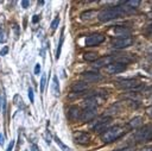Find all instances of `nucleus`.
<instances>
[{
	"instance_id": "nucleus-4",
	"label": "nucleus",
	"mask_w": 152,
	"mask_h": 151,
	"mask_svg": "<svg viewBox=\"0 0 152 151\" xmlns=\"http://www.w3.org/2000/svg\"><path fill=\"white\" fill-rule=\"evenodd\" d=\"M133 39L128 36V37H118L115 39L112 40V46L114 49H125L129 45H132Z\"/></svg>"
},
{
	"instance_id": "nucleus-27",
	"label": "nucleus",
	"mask_w": 152,
	"mask_h": 151,
	"mask_svg": "<svg viewBox=\"0 0 152 151\" xmlns=\"http://www.w3.org/2000/svg\"><path fill=\"white\" fill-rule=\"evenodd\" d=\"M39 73H40V64L37 63L36 67H34V74H36V75H39Z\"/></svg>"
},
{
	"instance_id": "nucleus-5",
	"label": "nucleus",
	"mask_w": 152,
	"mask_h": 151,
	"mask_svg": "<svg viewBox=\"0 0 152 151\" xmlns=\"http://www.w3.org/2000/svg\"><path fill=\"white\" fill-rule=\"evenodd\" d=\"M116 83H118V87H120L122 89H137V88H139L141 86V83L139 81L131 80V78H128V80H120Z\"/></svg>"
},
{
	"instance_id": "nucleus-24",
	"label": "nucleus",
	"mask_w": 152,
	"mask_h": 151,
	"mask_svg": "<svg viewBox=\"0 0 152 151\" xmlns=\"http://www.w3.org/2000/svg\"><path fill=\"white\" fill-rule=\"evenodd\" d=\"M45 82H46V77H45V75H43V76H42V78H40V92H42V93L44 92Z\"/></svg>"
},
{
	"instance_id": "nucleus-20",
	"label": "nucleus",
	"mask_w": 152,
	"mask_h": 151,
	"mask_svg": "<svg viewBox=\"0 0 152 151\" xmlns=\"http://www.w3.org/2000/svg\"><path fill=\"white\" fill-rule=\"evenodd\" d=\"M124 4L127 5V6L131 7V8H134V7H138V6L140 5V1H139V0H128V1H125Z\"/></svg>"
},
{
	"instance_id": "nucleus-18",
	"label": "nucleus",
	"mask_w": 152,
	"mask_h": 151,
	"mask_svg": "<svg viewBox=\"0 0 152 151\" xmlns=\"http://www.w3.org/2000/svg\"><path fill=\"white\" fill-rule=\"evenodd\" d=\"M52 89H53V94L57 96L59 94V86H58L57 76H53V78H52Z\"/></svg>"
},
{
	"instance_id": "nucleus-14",
	"label": "nucleus",
	"mask_w": 152,
	"mask_h": 151,
	"mask_svg": "<svg viewBox=\"0 0 152 151\" xmlns=\"http://www.w3.org/2000/svg\"><path fill=\"white\" fill-rule=\"evenodd\" d=\"M113 31L118 36H121V37H128V33L131 32V30L128 27H125V26H116L113 29Z\"/></svg>"
},
{
	"instance_id": "nucleus-28",
	"label": "nucleus",
	"mask_w": 152,
	"mask_h": 151,
	"mask_svg": "<svg viewBox=\"0 0 152 151\" xmlns=\"http://www.w3.org/2000/svg\"><path fill=\"white\" fill-rule=\"evenodd\" d=\"M7 52H8V48H7V46H4V48L0 50V55H1V56H5Z\"/></svg>"
},
{
	"instance_id": "nucleus-6",
	"label": "nucleus",
	"mask_w": 152,
	"mask_h": 151,
	"mask_svg": "<svg viewBox=\"0 0 152 151\" xmlns=\"http://www.w3.org/2000/svg\"><path fill=\"white\" fill-rule=\"evenodd\" d=\"M104 40V36L101 33H93L86 38V45L87 46H96L101 44Z\"/></svg>"
},
{
	"instance_id": "nucleus-23",
	"label": "nucleus",
	"mask_w": 152,
	"mask_h": 151,
	"mask_svg": "<svg viewBox=\"0 0 152 151\" xmlns=\"http://www.w3.org/2000/svg\"><path fill=\"white\" fill-rule=\"evenodd\" d=\"M58 24H59V18H58V17H56V18L53 19V21L51 23V29H52V30H56V29H57V26H58Z\"/></svg>"
},
{
	"instance_id": "nucleus-16",
	"label": "nucleus",
	"mask_w": 152,
	"mask_h": 151,
	"mask_svg": "<svg viewBox=\"0 0 152 151\" xmlns=\"http://www.w3.org/2000/svg\"><path fill=\"white\" fill-rule=\"evenodd\" d=\"M141 120H142V119H141L140 117H135V118H133V119L129 121V127H132V128H137V127H139V126L142 124Z\"/></svg>"
},
{
	"instance_id": "nucleus-32",
	"label": "nucleus",
	"mask_w": 152,
	"mask_h": 151,
	"mask_svg": "<svg viewBox=\"0 0 152 151\" xmlns=\"http://www.w3.org/2000/svg\"><path fill=\"white\" fill-rule=\"evenodd\" d=\"M28 5H30V2H28L27 0H24V1H21V6H23L24 8H26Z\"/></svg>"
},
{
	"instance_id": "nucleus-36",
	"label": "nucleus",
	"mask_w": 152,
	"mask_h": 151,
	"mask_svg": "<svg viewBox=\"0 0 152 151\" xmlns=\"http://www.w3.org/2000/svg\"><path fill=\"white\" fill-rule=\"evenodd\" d=\"M31 149H32V151H39V150H38V147H37V145H34V144L31 146Z\"/></svg>"
},
{
	"instance_id": "nucleus-9",
	"label": "nucleus",
	"mask_w": 152,
	"mask_h": 151,
	"mask_svg": "<svg viewBox=\"0 0 152 151\" xmlns=\"http://www.w3.org/2000/svg\"><path fill=\"white\" fill-rule=\"evenodd\" d=\"M125 69H126V65L122 64V63H120V62H113V63H110L109 65L106 67V71L108 74H110V75L122 73Z\"/></svg>"
},
{
	"instance_id": "nucleus-38",
	"label": "nucleus",
	"mask_w": 152,
	"mask_h": 151,
	"mask_svg": "<svg viewBox=\"0 0 152 151\" xmlns=\"http://www.w3.org/2000/svg\"><path fill=\"white\" fill-rule=\"evenodd\" d=\"M0 105H1V103H0ZM0 109H1V106H0Z\"/></svg>"
},
{
	"instance_id": "nucleus-7",
	"label": "nucleus",
	"mask_w": 152,
	"mask_h": 151,
	"mask_svg": "<svg viewBox=\"0 0 152 151\" xmlns=\"http://www.w3.org/2000/svg\"><path fill=\"white\" fill-rule=\"evenodd\" d=\"M96 108L97 107H90V106L84 107V109L81 112L80 119L82 121H90V120H93L95 118V115H96Z\"/></svg>"
},
{
	"instance_id": "nucleus-33",
	"label": "nucleus",
	"mask_w": 152,
	"mask_h": 151,
	"mask_svg": "<svg viewBox=\"0 0 152 151\" xmlns=\"http://www.w3.org/2000/svg\"><path fill=\"white\" fill-rule=\"evenodd\" d=\"M115 151H133V149L132 147H124V149H118Z\"/></svg>"
},
{
	"instance_id": "nucleus-13",
	"label": "nucleus",
	"mask_w": 152,
	"mask_h": 151,
	"mask_svg": "<svg viewBox=\"0 0 152 151\" xmlns=\"http://www.w3.org/2000/svg\"><path fill=\"white\" fill-rule=\"evenodd\" d=\"M88 83L86 82H75L72 86H71V90L72 92H77V93H81V92H84L88 89Z\"/></svg>"
},
{
	"instance_id": "nucleus-15",
	"label": "nucleus",
	"mask_w": 152,
	"mask_h": 151,
	"mask_svg": "<svg viewBox=\"0 0 152 151\" xmlns=\"http://www.w3.org/2000/svg\"><path fill=\"white\" fill-rule=\"evenodd\" d=\"M83 77H84L87 81H90V82H94V81H97V80L101 78L100 74H97V73H93V71L83 73Z\"/></svg>"
},
{
	"instance_id": "nucleus-1",
	"label": "nucleus",
	"mask_w": 152,
	"mask_h": 151,
	"mask_svg": "<svg viewBox=\"0 0 152 151\" xmlns=\"http://www.w3.org/2000/svg\"><path fill=\"white\" fill-rule=\"evenodd\" d=\"M133 12V8L128 7L127 5H121V6H115V7H109V8H104L102 11L99 12L97 18L100 21H109L112 19H116L122 17L124 14H128Z\"/></svg>"
},
{
	"instance_id": "nucleus-17",
	"label": "nucleus",
	"mask_w": 152,
	"mask_h": 151,
	"mask_svg": "<svg viewBox=\"0 0 152 151\" xmlns=\"http://www.w3.org/2000/svg\"><path fill=\"white\" fill-rule=\"evenodd\" d=\"M83 58L86 61H89V62H95L97 59V54L95 52H87L83 55Z\"/></svg>"
},
{
	"instance_id": "nucleus-19",
	"label": "nucleus",
	"mask_w": 152,
	"mask_h": 151,
	"mask_svg": "<svg viewBox=\"0 0 152 151\" xmlns=\"http://www.w3.org/2000/svg\"><path fill=\"white\" fill-rule=\"evenodd\" d=\"M55 140H56L57 145H59V147H61V150H62V151H71V150H70V147H69V146H66L64 143H62V140H61L58 137H55Z\"/></svg>"
},
{
	"instance_id": "nucleus-22",
	"label": "nucleus",
	"mask_w": 152,
	"mask_h": 151,
	"mask_svg": "<svg viewBox=\"0 0 152 151\" xmlns=\"http://www.w3.org/2000/svg\"><path fill=\"white\" fill-rule=\"evenodd\" d=\"M95 12L94 11H87V12H83L82 14H81V19H83V20H86V19H89V18H91L90 15H93Z\"/></svg>"
},
{
	"instance_id": "nucleus-10",
	"label": "nucleus",
	"mask_w": 152,
	"mask_h": 151,
	"mask_svg": "<svg viewBox=\"0 0 152 151\" xmlns=\"http://www.w3.org/2000/svg\"><path fill=\"white\" fill-rule=\"evenodd\" d=\"M74 139H75V141H76L77 144L86 145V144H88L89 140H90V134L87 133V132L80 131V132H76V133L74 134Z\"/></svg>"
},
{
	"instance_id": "nucleus-12",
	"label": "nucleus",
	"mask_w": 152,
	"mask_h": 151,
	"mask_svg": "<svg viewBox=\"0 0 152 151\" xmlns=\"http://www.w3.org/2000/svg\"><path fill=\"white\" fill-rule=\"evenodd\" d=\"M80 117H81V111H80V108H78L77 106H70L69 109H68V118H69L71 121H74V120L80 119Z\"/></svg>"
},
{
	"instance_id": "nucleus-29",
	"label": "nucleus",
	"mask_w": 152,
	"mask_h": 151,
	"mask_svg": "<svg viewBox=\"0 0 152 151\" xmlns=\"http://www.w3.org/2000/svg\"><path fill=\"white\" fill-rule=\"evenodd\" d=\"M146 33L150 34V36H152V24L147 25V27H146Z\"/></svg>"
},
{
	"instance_id": "nucleus-35",
	"label": "nucleus",
	"mask_w": 152,
	"mask_h": 151,
	"mask_svg": "<svg viewBox=\"0 0 152 151\" xmlns=\"http://www.w3.org/2000/svg\"><path fill=\"white\" fill-rule=\"evenodd\" d=\"M146 112H147V114L150 115V118H152V106H151V107H148Z\"/></svg>"
},
{
	"instance_id": "nucleus-30",
	"label": "nucleus",
	"mask_w": 152,
	"mask_h": 151,
	"mask_svg": "<svg viewBox=\"0 0 152 151\" xmlns=\"http://www.w3.org/2000/svg\"><path fill=\"white\" fill-rule=\"evenodd\" d=\"M13 146H14V140H11V143L8 144V147H7L6 151H12L13 150Z\"/></svg>"
},
{
	"instance_id": "nucleus-2",
	"label": "nucleus",
	"mask_w": 152,
	"mask_h": 151,
	"mask_svg": "<svg viewBox=\"0 0 152 151\" xmlns=\"http://www.w3.org/2000/svg\"><path fill=\"white\" fill-rule=\"evenodd\" d=\"M126 131H127V127H125V126H120V125L112 126V127H108L101 134V139L104 143H112V141L116 140L118 138H120L121 136H124L126 133Z\"/></svg>"
},
{
	"instance_id": "nucleus-37",
	"label": "nucleus",
	"mask_w": 152,
	"mask_h": 151,
	"mask_svg": "<svg viewBox=\"0 0 152 151\" xmlns=\"http://www.w3.org/2000/svg\"><path fill=\"white\" fill-rule=\"evenodd\" d=\"M141 151H152V146H147V147H145V149H142Z\"/></svg>"
},
{
	"instance_id": "nucleus-26",
	"label": "nucleus",
	"mask_w": 152,
	"mask_h": 151,
	"mask_svg": "<svg viewBox=\"0 0 152 151\" xmlns=\"http://www.w3.org/2000/svg\"><path fill=\"white\" fill-rule=\"evenodd\" d=\"M6 40V37H5V32H4V30L0 27V43H4Z\"/></svg>"
},
{
	"instance_id": "nucleus-3",
	"label": "nucleus",
	"mask_w": 152,
	"mask_h": 151,
	"mask_svg": "<svg viewBox=\"0 0 152 151\" xmlns=\"http://www.w3.org/2000/svg\"><path fill=\"white\" fill-rule=\"evenodd\" d=\"M133 138L137 143H147L152 140V124H147L139 127L135 131Z\"/></svg>"
},
{
	"instance_id": "nucleus-31",
	"label": "nucleus",
	"mask_w": 152,
	"mask_h": 151,
	"mask_svg": "<svg viewBox=\"0 0 152 151\" xmlns=\"http://www.w3.org/2000/svg\"><path fill=\"white\" fill-rule=\"evenodd\" d=\"M38 21H39V15H37V14L33 15V18H32V23L36 24V23H38Z\"/></svg>"
},
{
	"instance_id": "nucleus-8",
	"label": "nucleus",
	"mask_w": 152,
	"mask_h": 151,
	"mask_svg": "<svg viewBox=\"0 0 152 151\" xmlns=\"http://www.w3.org/2000/svg\"><path fill=\"white\" fill-rule=\"evenodd\" d=\"M112 121V118H109V117H103V118H101V119H99L97 121H96V124L93 126V130L95 131V132H104L107 128H108V125H109V122Z\"/></svg>"
},
{
	"instance_id": "nucleus-25",
	"label": "nucleus",
	"mask_w": 152,
	"mask_h": 151,
	"mask_svg": "<svg viewBox=\"0 0 152 151\" xmlns=\"http://www.w3.org/2000/svg\"><path fill=\"white\" fill-rule=\"evenodd\" d=\"M28 99H30L31 102L34 101V95H33V90H32V88H28Z\"/></svg>"
},
{
	"instance_id": "nucleus-11",
	"label": "nucleus",
	"mask_w": 152,
	"mask_h": 151,
	"mask_svg": "<svg viewBox=\"0 0 152 151\" xmlns=\"http://www.w3.org/2000/svg\"><path fill=\"white\" fill-rule=\"evenodd\" d=\"M113 61H115V57L114 56H104V57L97 58L94 62V67L95 68H102L104 65H109L110 63H113Z\"/></svg>"
},
{
	"instance_id": "nucleus-21",
	"label": "nucleus",
	"mask_w": 152,
	"mask_h": 151,
	"mask_svg": "<svg viewBox=\"0 0 152 151\" xmlns=\"http://www.w3.org/2000/svg\"><path fill=\"white\" fill-rule=\"evenodd\" d=\"M63 39H64V36H63V31H62V34H61V39H59V43H58V48H57V51H56V58H57V59H58V58H59V56H61V49H62Z\"/></svg>"
},
{
	"instance_id": "nucleus-34",
	"label": "nucleus",
	"mask_w": 152,
	"mask_h": 151,
	"mask_svg": "<svg viewBox=\"0 0 152 151\" xmlns=\"http://www.w3.org/2000/svg\"><path fill=\"white\" fill-rule=\"evenodd\" d=\"M4 144H5V138H4V136H2L1 133H0V145L2 146Z\"/></svg>"
}]
</instances>
